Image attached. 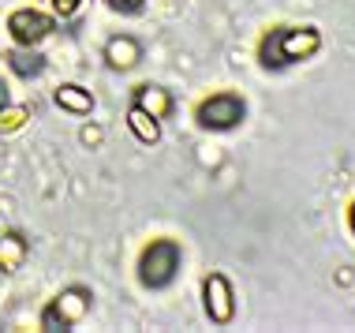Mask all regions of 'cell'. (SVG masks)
Segmentation results:
<instances>
[{
  "label": "cell",
  "instance_id": "9a60e30c",
  "mask_svg": "<svg viewBox=\"0 0 355 333\" xmlns=\"http://www.w3.org/2000/svg\"><path fill=\"white\" fill-rule=\"evenodd\" d=\"M109 4L116 8V12H128V15H131V12H139V8L146 4V0H109Z\"/></svg>",
  "mask_w": 355,
  "mask_h": 333
},
{
  "label": "cell",
  "instance_id": "7a4b0ae2",
  "mask_svg": "<svg viewBox=\"0 0 355 333\" xmlns=\"http://www.w3.org/2000/svg\"><path fill=\"white\" fill-rule=\"evenodd\" d=\"M180 270V247L172 240H153L139 259V278L146 289H165Z\"/></svg>",
  "mask_w": 355,
  "mask_h": 333
},
{
  "label": "cell",
  "instance_id": "3957f363",
  "mask_svg": "<svg viewBox=\"0 0 355 333\" xmlns=\"http://www.w3.org/2000/svg\"><path fill=\"white\" fill-rule=\"evenodd\" d=\"M86 311H90V292H86V289H64L60 296L45 307L42 330H49V333L68 330V326H75V322L86 318Z\"/></svg>",
  "mask_w": 355,
  "mask_h": 333
},
{
  "label": "cell",
  "instance_id": "277c9868",
  "mask_svg": "<svg viewBox=\"0 0 355 333\" xmlns=\"http://www.w3.org/2000/svg\"><path fill=\"white\" fill-rule=\"evenodd\" d=\"M243 120V101L236 94H214L198 105V123L202 128H214V131H225V128H236Z\"/></svg>",
  "mask_w": 355,
  "mask_h": 333
},
{
  "label": "cell",
  "instance_id": "8fae6325",
  "mask_svg": "<svg viewBox=\"0 0 355 333\" xmlns=\"http://www.w3.org/2000/svg\"><path fill=\"white\" fill-rule=\"evenodd\" d=\"M8 64H12V71H15V75H23V79H34V75L45 68V60L34 53V45H23V49L8 53Z\"/></svg>",
  "mask_w": 355,
  "mask_h": 333
},
{
  "label": "cell",
  "instance_id": "ac0fdd59",
  "mask_svg": "<svg viewBox=\"0 0 355 333\" xmlns=\"http://www.w3.org/2000/svg\"><path fill=\"white\" fill-rule=\"evenodd\" d=\"M0 105H4V87H0Z\"/></svg>",
  "mask_w": 355,
  "mask_h": 333
},
{
  "label": "cell",
  "instance_id": "7c38bea8",
  "mask_svg": "<svg viewBox=\"0 0 355 333\" xmlns=\"http://www.w3.org/2000/svg\"><path fill=\"white\" fill-rule=\"evenodd\" d=\"M128 123H131V131L139 135V142H157V139H161L157 120H153L150 112H142L139 105H131V112H128Z\"/></svg>",
  "mask_w": 355,
  "mask_h": 333
},
{
  "label": "cell",
  "instance_id": "52a82bcc",
  "mask_svg": "<svg viewBox=\"0 0 355 333\" xmlns=\"http://www.w3.org/2000/svg\"><path fill=\"white\" fill-rule=\"evenodd\" d=\"M105 60L112 64L116 71H128V68H135V64L142 60V45L135 42V37H112L109 45H105Z\"/></svg>",
  "mask_w": 355,
  "mask_h": 333
},
{
  "label": "cell",
  "instance_id": "5bb4252c",
  "mask_svg": "<svg viewBox=\"0 0 355 333\" xmlns=\"http://www.w3.org/2000/svg\"><path fill=\"white\" fill-rule=\"evenodd\" d=\"M53 8H56V15H64V19H68V15L79 12V0H53Z\"/></svg>",
  "mask_w": 355,
  "mask_h": 333
},
{
  "label": "cell",
  "instance_id": "2e32d148",
  "mask_svg": "<svg viewBox=\"0 0 355 333\" xmlns=\"http://www.w3.org/2000/svg\"><path fill=\"white\" fill-rule=\"evenodd\" d=\"M83 142H86V146H98V142H101V128H83Z\"/></svg>",
  "mask_w": 355,
  "mask_h": 333
},
{
  "label": "cell",
  "instance_id": "4fadbf2b",
  "mask_svg": "<svg viewBox=\"0 0 355 333\" xmlns=\"http://www.w3.org/2000/svg\"><path fill=\"white\" fill-rule=\"evenodd\" d=\"M26 120H31V109H23V105H0V135L19 131Z\"/></svg>",
  "mask_w": 355,
  "mask_h": 333
},
{
  "label": "cell",
  "instance_id": "5b68a950",
  "mask_svg": "<svg viewBox=\"0 0 355 333\" xmlns=\"http://www.w3.org/2000/svg\"><path fill=\"white\" fill-rule=\"evenodd\" d=\"M202 300H206V315L214 318L217 326L232 322L236 300H232V284H228L225 273H209V278L202 281Z\"/></svg>",
  "mask_w": 355,
  "mask_h": 333
},
{
  "label": "cell",
  "instance_id": "e0dca14e",
  "mask_svg": "<svg viewBox=\"0 0 355 333\" xmlns=\"http://www.w3.org/2000/svg\"><path fill=\"white\" fill-rule=\"evenodd\" d=\"M348 225H352V232H355V203H352V210H348Z\"/></svg>",
  "mask_w": 355,
  "mask_h": 333
},
{
  "label": "cell",
  "instance_id": "9c48e42d",
  "mask_svg": "<svg viewBox=\"0 0 355 333\" xmlns=\"http://www.w3.org/2000/svg\"><path fill=\"white\" fill-rule=\"evenodd\" d=\"M56 105L68 109V112H79V117H86V112L94 109V98H90V90H83V87H75V83H68V87L56 90Z\"/></svg>",
  "mask_w": 355,
  "mask_h": 333
},
{
  "label": "cell",
  "instance_id": "30bf717a",
  "mask_svg": "<svg viewBox=\"0 0 355 333\" xmlns=\"http://www.w3.org/2000/svg\"><path fill=\"white\" fill-rule=\"evenodd\" d=\"M26 259V240L19 232H4L0 236V270H15Z\"/></svg>",
  "mask_w": 355,
  "mask_h": 333
},
{
  "label": "cell",
  "instance_id": "8992f818",
  "mask_svg": "<svg viewBox=\"0 0 355 333\" xmlns=\"http://www.w3.org/2000/svg\"><path fill=\"white\" fill-rule=\"evenodd\" d=\"M8 34H12L19 45H37L42 37L53 34V19L34 12V8H19V12L8 19Z\"/></svg>",
  "mask_w": 355,
  "mask_h": 333
},
{
  "label": "cell",
  "instance_id": "ba28073f",
  "mask_svg": "<svg viewBox=\"0 0 355 333\" xmlns=\"http://www.w3.org/2000/svg\"><path fill=\"white\" fill-rule=\"evenodd\" d=\"M135 105L142 112H150L153 120H165L168 112H172V94L161 90V87H139L135 90Z\"/></svg>",
  "mask_w": 355,
  "mask_h": 333
},
{
  "label": "cell",
  "instance_id": "6da1fadb",
  "mask_svg": "<svg viewBox=\"0 0 355 333\" xmlns=\"http://www.w3.org/2000/svg\"><path fill=\"white\" fill-rule=\"evenodd\" d=\"M318 45H322V37H318V31H311V26H281V31L266 34L262 64L266 68H284V64H295V60L314 56Z\"/></svg>",
  "mask_w": 355,
  "mask_h": 333
}]
</instances>
